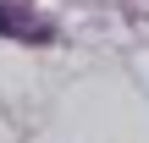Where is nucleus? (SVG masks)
Instances as JSON below:
<instances>
[{"label":"nucleus","instance_id":"obj_1","mask_svg":"<svg viewBox=\"0 0 149 143\" xmlns=\"http://www.w3.org/2000/svg\"><path fill=\"white\" fill-rule=\"evenodd\" d=\"M0 33L6 39H22V44H44L50 39V28L39 17H22V6H0Z\"/></svg>","mask_w":149,"mask_h":143}]
</instances>
